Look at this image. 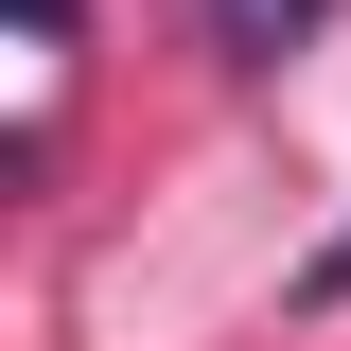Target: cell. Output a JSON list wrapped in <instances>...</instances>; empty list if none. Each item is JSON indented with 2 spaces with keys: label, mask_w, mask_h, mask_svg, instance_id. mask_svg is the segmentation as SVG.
Segmentation results:
<instances>
[{
  "label": "cell",
  "mask_w": 351,
  "mask_h": 351,
  "mask_svg": "<svg viewBox=\"0 0 351 351\" xmlns=\"http://www.w3.org/2000/svg\"><path fill=\"white\" fill-rule=\"evenodd\" d=\"M299 299H351V228H334V246H316V263H299Z\"/></svg>",
  "instance_id": "obj_3"
},
{
  "label": "cell",
  "mask_w": 351,
  "mask_h": 351,
  "mask_svg": "<svg viewBox=\"0 0 351 351\" xmlns=\"http://www.w3.org/2000/svg\"><path fill=\"white\" fill-rule=\"evenodd\" d=\"M316 18L334 0H211V53L228 71H281V53H316Z\"/></svg>",
  "instance_id": "obj_1"
},
{
  "label": "cell",
  "mask_w": 351,
  "mask_h": 351,
  "mask_svg": "<svg viewBox=\"0 0 351 351\" xmlns=\"http://www.w3.org/2000/svg\"><path fill=\"white\" fill-rule=\"evenodd\" d=\"M18 18H36V71H71V0H18Z\"/></svg>",
  "instance_id": "obj_2"
}]
</instances>
